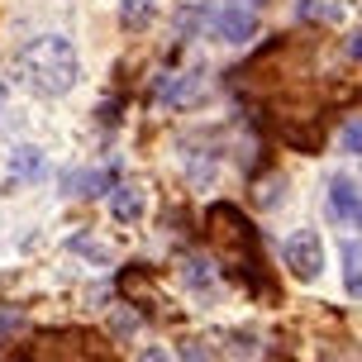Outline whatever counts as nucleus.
I'll return each instance as SVG.
<instances>
[{
  "label": "nucleus",
  "instance_id": "1",
  "mask_svg": "<svg viewBox=\"0 0 362 362\" xmlns=\"http://www.w3.org/2000/svg\"><path fill=\"white\" fill-rule=\"evenodd\" d=\"M19 81L34 90V95H67L81 81V57H76L72 38L62 34H38L24 53H19Z\"/></svg>",
  "mask_w": 362,
  "mask_h": 362
},
{
  "label": "nucleus",
  "instance_id": "2",
  "mask_svg": "<svg viewBox=\"0 0 362 362\" xmlns=\"http://www.w3.org/2000/svg\"><path fill=\"white\" fill-rule=\"evenodd\" d=\"M281 262L291 267L296 281H315V276L325 272V238L315 234V229H296V234L281 243Z\"/></svg>",
  "mask_w": 362,
  "mask_h": 362
},
{
  "label": "nucleus",
  "instance_id": "3",
  "mask_svg": "<svg viewBox=\"0 0 362 362\" xmlns=\"http://www.w3.org/2000/svg\"><path fill=\"white\" fill-rule=\"evenodd\" d=\"M210 29L224 43H248L257 34V10H248V5H224V10L210 15Z\"/></svg>",
  "mask_w": 362,
  "mask_h": 362
},
{
  "label": "nucleus",
  "instance_id": "4",
  "mask_svg": "<svg viewBox=\"0 0 362 362\" xmlns=\"http://www.w3.org/2000/svg\"><path fill=\"white\" fill-rule=\"evenodd\" d=\"M329 210H334V219H339V224H353V229H358L362 200H358V181H353V177H344V172H339V177L329 181Z\"/></svg>",
  "mask_w": 362,
  "mask_h": 362
},
{
  "label": "nucleus",
  "instance_id": "5",
  "mask_svg": "<svg viewBox=\"0 0 362 362\" xmlns=\"http://www.w3.org/2000/svg\"><path fill=\"white\" fill-rule=\"evenodd\" d=\"M200 86H205V76H200V72H172V76L158 81V100L172 105V110H186L200 95Z\"/></svg>",
  "mask_w": 362,
  "mask_h": 362
},
{
  "label": "nucleus",
  "instance_id": "6",
  "mask_svg": "<svg viewBox=\"0 0 362 362\" xmlns=\"http://www.w3.org/2000/svg\"><path fill=\"white\" fill-rule=\"evenodd\" d=\"M144 210H148V200H144V191H139V186L119 181V186L110 191V215L119 219V224H139V219H144Z\"/></svg>",
  "mask_w": 362,
  "mask_h": 362
},
{
  "label": "nucleus",
  "instance_id": "7",
  "mask_svg": "<svg viewBox=\"0 0 362 362\" xmlns=\"http://www.w3.org/2000/svg\"><path fill=\"white\" fill-rule=\"evenodd\" d=\"M43 172H48V158H43L38 148L24 144V148H15V153H10V181H38Z\"/></svg>",
  "mask_w": 362,
  "mask_h": 362
},
{
  "label": "nucleus",
  "instance_id": "8",
  "mask_svg": "<svg viewBox=\"0 0 362 362\" xmlns=\"http://www.w3.org/2000/svg\"><path fill=\"white\" fill-rule=\"evenodd\" d=\"M181 276H186V286H191V291H210V286H215V272H210V262H205V257H196V253L181 257Z\"/></svg>",
  "mask_w": 362,
  "mask_h": 362
},
{
  "label": "nucleus",
  "instance_id": "9",
  "mask_svg": "<svg viewBox=\"0 0 362 362\" xmlns=\"http://www.w3.org/2000/svg\"><path fill=\"white\" fill-rule=\"evenodd\" d=\"M362 253H358V234L353 238H344V286H348V296L358 300V291H362Z\"/></svg>",
  "mask_w": 362,
  "mask_h": 362
},
{
  "label": "nucleus",
  "instance_id": "10",
  "mask_svg": "<svg viewBox=\"0 0 362 362\" xmlns=\"http://www.w3.org/2000/svg\"><path fill=\"white\" fill-rule=\"evenodd\" d=\"M67 181H72V186H67L72 196H86V200H95L100 191H105V186H115V172H86V177H67Z\"/></svg>",
  "mask_w": 362,
  "mask_h": 362
},
{
  "label": "nucleus",
  "instance_id": "11",
  "mask_svg": "<svg viewBox=\"0 0 362 362\" xmlns=\"http://www.w3.org/2000/svg\"><path fill=\"white\" fill-rule=\"evenodd\" d=\"M153 0H119V19H124V29H144L148 19H153Z\"/></svg>",
  "mask_w": 362,
  "mask_h": 362
},
{
  "label": "nucleus",
  "instance_id": "12",
  "mask_svg": "<svg viewBox=\"0 0 362 362\" xmlns=\"http://www.w3.org/2000/svg\"><path fill=\"white\" fill-rule=\"evenodd\" d=\"M205 19H210V10H205V5H200V10H196V5H191V10H181V15H177V34L191 38L200 24H205Z\"/></svg>",
  "mask_w": 362,
  "mask_h": 362
},
{
  "label": "nucleus",
  "instance_id": "13",
  "mask_svg": "<svg viewBox=\"0 0 362 362\" xmlns=\"http://www.w3.org/2000/svg\"><path fill=\"white\" fill-rule=\"evenodd\" d=\"M339 144H344V153H353V158L362 153V124H358V115H353V119L339 129Z\"/></svg>",
  "mask_w": 362,
  "mask_h": 362
},
{
  "label": "nucleus",
  "instance_id": "14",
  "mask_svg": "<svg viewBox=\"0 0 362 362\" xmlns=\"http://www.w3.org/2000/svg\"><path fill=\"white\" fill-rule=\"evenodd\" d=\"M72 253H90L95 262H110V248H100V243H95V238H86V234L72 238Z\"/></svg>",
  "mask_w": 362,
  "mask_h": 362
},
{
  "label": "nucleus",
  "instance_id": "15",
  "mask_svg": "<svg viewBox=\"0 0 362 362\" xmlns=\"http://www.w3.org/2000/svg\"><path fill=\"white\" fill-rule=\"evenodd\" d=\"M300 15H320V19H334V5H325V0H300Z\"/></svg>",
  "mask_w": 362,
  "mask_h": 362
},
{
  "label": "nucleus",
  "instance_id": "16",
  "mask_svg": "<svg viewBox=\"0 0 362 362\" xmlns=\"http://www.w3.org/2000/svg\"><path fill=\"white\" fill-rule=\"evenodd\" d=\"M134 362H172V353H167V348H158V344H153V348H144V353H139V358H134Z\"/></svg>",
  "mask_w": 362,
  "mask_h": 362
},
{
  "label": "nucleus",
  "instance_id": "17",
  "mask_svg": "<svg viewBox=\"0 0 362 362\" xmlns=\"http://www.w3.org/2000/svg\"><path fill=\"white\" fill-rule=\"evenodd\" d=\"M181 353H186V362H210V353L200 344H181Z\"/></svg>",
  "mask_w": 362,
  "mask_h": 362
},
{
  "label": "nucleus",
  "instance_id": "18",
  "mask_svg": "<svg viewBox=\"0 0 362 362\" xmlns=\"http://www.w3.org/2000/svg\"><path fill=\"white\" fill-rule=\"evenodd\" d=\"M5 100H10V86H5V76H0V110H5Z\"/></svg>",
  "mask_w": 362,
  "mask_h": 362
},
{
  "label": "nucleus",
  "instance_id": "19",
  "mask_svg": "<svg viewBox=\"0 0 362 362\" xmlns=\"http://www.w3.org/2000/svg\"><path fill=\"white\" fill-rule=\"evenodd\" d=\"M234 5H238V0H234ZM253 5H262V0H248V10H253Z\"/></svg>",
  "mask_w": 362,
  "mask_h": 362
}]
</instances>
